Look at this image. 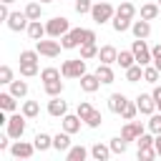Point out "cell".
<instances>
[{"mask_svg":"<svg viewBox=\"0 0 161 161\" xmlns=\"http://www.w3.org/2000/svg\"><path fill=\"white\" fill-rule=\"evenodd\" d=\"M116 15H121V18H128V20H133V15H136V8H133V3L131 0H123L118 8H116Z\"/></svg>","mask_w":161,"mask_h":161,"instance_id":"28","label":"cell"},{"mask_svg":"<svg viewBox=\"0 0 161 161\" xmlns=\"http://www.w3.org/2000/svg\"><path fill=\"white\" fill-rule=\"evenodd\" d=\"M60 3H63V0H60Z\"/></svg>","mask_w":161,"mask_h":161,"instance_id":"58","label":"cell"},{"mask_svg":"<svg viewBox=\"0 0 161 161\" xmlns=\"http://www.w3.org/2000/svg\"><path fill=\"white\" fill-rule=\"evenodd\" d=\"M38 50H20V63H38Z\"/></svg>","mask_w":161,"mask_h":161,"instance_id":"46","label":"cell"},{"mask_svg":"<svg viewBox=\"0 0 161 161\" xmlns=\"http://www.w3.org/2000/svg\"><path fill=\"white\" fill-rule=\"evenodd\" d=\"M148 131L151 133H161V111L148 116Z\"/></svg>","mask_w":161,"mask_h":161,"instance_id":"40","label":"cell"},{"mask_svg":"<svg viewBox=\"0 0 161 161\" xmlns=\"http://www.w3.org/2000/svg\"><path fill=\"white\" fill-rule=\"evenodd\" d=\"M63 73L58 70V68H43L40 70V80H55V78H60Z\"/></svg>","mask_w":161,"mask_h":161,"instance_id":"44","label":"cell"},{"mask_svg":"<svg viewBox=\"0 0 161 161\" xmlns=\"http://www.w3.org/2000/svg\"><path fill=\"white\" fill-rule=\"evenodd\" d=\"M131 23H133V20L121 18V15H113V20H111V25H113L116 33H126V30H131Z\"/></svg>","mask_w":161,"mask_h":161,"instance_id":"32","label":"cell"},{"mask_svg":"<svg viewBox=\"0 0 161 161\" xmlns=\"http://www.w3.org/2000/svg\"><path fill=\"white\" fill-rule=\"evenodd\" d=\"M80 123H83V118H80L78 113H65V116L60 118V126H63V131H68V133H78V131H80Z\"/></svg>","mask_w":161,"mask_h":161,"instance_id":"13","label":"cell"},{"mask_svg":"<svg viewBox=\"0 0 161 161\" xmlns=\"http://www.w3.org/2000/svg\"><path fill=\"white\" fill-rule=\"evenodd\" d=\"M131 33H133V38H141V40H146L148 35H151V20H133L131 23Z\"/></svg>","mask_w":161,"mask_h":161,"instance_id":"14","label":"cell"},{"mask_svg":"<svg viewBox=\"0 0 161 161\" xmlns=\"http://www.w3.org/2000/svg\"><path fill=\"white\" fill-rule=\"evenodd\" d=\"M111 146H106V143H93L91 146V156L96 158V161H108L111 158Z\"/></svg>","mask_w":161,"mask_h":161,"instance_id":"20","label":"cell"},{"mask_svg":"<svg viewBox=\"0 0 161 161\" xmlns=\"http://www.w3.org/2000/svg\"><path fill=\"white\" fill-rule=\"evenodd\" d=\"M158 5H161V0H158Z\"/></svg>","mask_w":161,"mask_h":161,"instance_id":"57","label":"cell"},{"mask_svg":"<svg viewBox=\"0 0 161 161\" xmlns=\"http://www.w3.org/2000/svg\"><path fill=\"white\" fill-rule=\"evenodd\" d=\"M98 45L96 43H83L80 45V58H86V60H91V58H98Z\"/></svg>","mask_w":161,"mask_h":161,"instance_id":"33","label":"cell"},{"mask_svg":"<svg viewBox=\"0 0 161 161\" xmlns=\"http://www.w3.org/2000/svg\"><path fill=\"white\" fill-rule=\"evenodd\" d=\"M116 63L126 70V68H131L133 63H136V55H133V50H121L118 53V58H116Z\"/></svg>","mask_w":161,"mask_h":161,"instance_id":"29","label":"cell"},{"mask_svg":"<svg viewBox=\"0 0 161 161\" xmlns=\"http://www.w3.org/2000/svg\"><path fill=\"white\" fill-rule=\"evenodd\" d=\"M45 30H48V35L50 38H60V35H65L68 30H70V25H68V20L65 18H50L48 23H45Z\"/></svg>","mask_w":161,"mask_h":161,"instance_id":"5","label":"cell"},{"mask_svg":"<svg viewBox=\"0 0 161 161\" xmlns=\"http://www.w3.org/2000/svg\"><path fill=\"white\" fill-rule=\"evenodd\" d=\"M136 113H138V106L128 101V103H126V108L121 111V118H123V121H133V118H136Z\"/></svg>","mask_w":161,"mask_h":161,"instance_id":"39","label":"cell"},{"mask_svg":"<svg viewBox=\"0 0 161 161\" xmlns=\"http://www.w3.org/2000/svg\"><path fill=\"white\" fill-rule=\"evenodd\" d=\"M48 113H50L53 118H63V116L68 113V103H65L60 96H50V101H48Z\"/></svg>","mask_w":161,"mask_h":161,"instance_id":"11","label":"cell"},{"mask_svg":"<svg viewBox=\"0 0 161 161\" xmlns=\"http://www.w3.org/2000/svg\"><path fill=\"white\" fill-rule=\"evenodd\" d=\"M143 78V65L141 63H133L131 68H126V80L128 83H138Z\"/></svg>","mask_w":161,"mask_h":161,"instance_id":"26","label":"cell"},{"mask_svg":"<svg viewBox=\"0 0 161 161\" xmlns=\"http://www.w3.org/2000/svg\"><path fill=\"white\" fill-rule=\"evenodd\" d=\"M101 121H103L101 111H96V108H93V113L86 118V126H88V128H98V126H101Z\"/></svg>","mask_w":161,"mask_h":161,"instance_id":"45","label":"cell"},{"mask_svg":"<svg viewBox=\"0 0 161 161\" xmlns=\"http://www.w3.org/2000/svg\"><path fill=\"white\" fill-rule=\"evenodd\" d=\"M98 38H96V30H91V28H83L80 30V45L83 43H96Z\"/></svg>","mask_w":161,"mask_h":161,"instance_id":"47","label":"cell"},{"mask_svg":"<svg viewBox=\"0 0 161 161\" xmlns=\"http://www.w3.org/2000/svg\"><path fill=\"white\" fill-rule=\"evenodd\" d=\"M60 73H63V78H80V75H86V73H88V70H86V58L65 60V63L60 65Z\"/></svg>","mask_w":161,"mask_h":161,"instance_id":"2","label":"cell"},{"mask_svg":"<svg viewBox=\"0 0 161 161\" xmlns=\"http://www.w3.org/2000/svg\"><path fill=\"white\" fill-rule=\"evenodd\" d=\"M10 93H13L15 98H25V96H28V83H25V80H13V83H10Z\"/></svg>","mask_w":161,"mask_h":161,"instance_id":"35","label":"cell"},{"mask_svg":"<svg viewBox=\"0 0 161 161\" xmlns=\"http://www.w3.org/2000/svg\"><path fill=\"white\" fill-rule=\"evenodd\" d=\"M136 143H138V148H151V146L156 143V133L151 136V133H146V131H143V133L136 138Z\"/></svg>","mask_w":161,"mask_h":161,"instance_id":"37","label":"cell"},{"mask_svg":"<svg viewBox=\"0 0 161 161\" xmlns=\"http://www.w3.org/2000/svg\"><path fill=\"white\" fill-rule=\"evenodd\" d=\"M126 103H128V98H126L123 93H111V96H108V111H111V113H118V116H121V111L126 108Z\"/></svg>","mask_w":161,"mask_h":161,"instance_id":"17","label":"cell"},{"mask_svg":"<svg viewBox=\"0 0 161 161\" xmlns=\"http://www.w3.org/2000/svg\"><path fill=\"white\" fill-rule=\"evenodd\" d=\"M0 3H8V5H13V3H15V0H0Z\"/></svg>","mask_w":161,"mask_h":161,"instance_id":"55","label":"cell"},{"mask_svg":"<svg viewBox=\"0 0 161 161\" xmlns=\"http://www.w3.org/2000/svg\"><path fill=\"white\" fill-rule=\"evenodd\" d=\"M131 50H133V55H136V63H141V65H148V63L153 60L151 48H148V45H146V40H141V38H136V40H133Z\"/></svg>","mask_w":161,"mask_h":161,"instance_id":"4","label":"cell"},{"mask_svg":"<svg viewBox=\"0 0 161 161\" xmlns=\"http://www.w3.org/2000/svg\"><path fill=\"white\" fill-rule=\"evenodd\" d=\"M28 35H30V40H43V35H48V30H45V25H43L40 20H30Z\"/></svg>","mask_w":161,"mask_h":161,"instance_id":"21","label":"cell"},{"mask_svg":"<svg viewBox=\"0 0 161 161\" xmlns=\"http://www.w3.org/2000/svg\"><path fill=\"white\" fill-rule=\"evenodd\" d=\"M60 43L58 40H35V50L40 53V55H45V58H58L60 55Z\"/></svg>","mask_w":161,"mask_h":161,"instance_id":"6","label":"cell"},{"mask_svg":"<svg viewBox=\"0 0 161 161\" xmlns=\"http://www.w3.org/2000/svg\"><path fill=\"white\" fill-rule=\"evenodd\" d=\"M40 3H43V5H45V3H53V0H40Z\"/></svg>","mask_w":161,"mask_h":161,"instance_id":"56","label":"cell"},{"mask_svg":"<svg viewBox=\"0 0 161 161\" xmlns=\"http://www.w3.org/2000/svg\"><path fill=\"white\" fill-rule=\"evenodd\" d=\"M33 143H35V148L43 153V151H48V148H53V136H48V133H35V138H33Z\"/></svg>","mask_w":161,"mask_h":161,"instance_id":"25","label":"cell"},{"mask_svg":"<svg viewBox=\"0 0 161 161\" xmlns=\"http://www.w3.org/2000/svg\"><path fill=\"white\" fill-rule=\"evenodd\" d=\"M158 15H161V5H156V3L141 5V18H143V20H156Z\"/></svg>","mask_w":161,"mask_h":161,"instance_id":"22","label":"cell"},{"mask_svg":"<svg viewBox=\"0 0 161 161\" xmlns=\"http://www.w3.org/2000/svg\"><path fill=\"white\" fill-rule=\"evenodd\" d=\"M80 30H83V28H73V30H68L65 35H60V45H63V50L80 48Z\"/></svg>","mask_w":161,"mask_h":161,"instance_id":"10","label":"cell"},{"mask_svg":"<svg viewBox=\"0 0 161 161\" xmlns=\"http://www.w3.org/2000/svg\"><path fill=\"white\" fill-rule=\"evenodd\" d=\"M20 111L25 113V118H35V116L40 113V106H38V101H25Z\"/></svg>","mask_w":161,"mask_h":161,"instance_id":"36","label":"cell"},{"mask_svg":"<svg viewBox=\"0 0 161 161\" xmlns=\"http://www.w3.org/2000/svg\"><path fill=\"white\" fill-rule=\"evenodd\" d=\"M25 113L20 111V113H13L10 118H8V123H5V128H8V136L10 138H23V133H25Z\"/></svg>","mask_w":161,"mask_h":161,"instance_id":"3","label":"cell"},{"mask_svg":"<svg viewBox=\"0 0 161 161\" xmlns=\"http://www.w3.org/2000/svg\"><path fill=\"white\" fill-rule=\"evenodd\" d=\"M5 23H8V28H10V30L20 33V30H28V25H30V18L25 15V10H23V13H10V18H8Z\"/></svg>","mask_w":161,"mask_h":161,"instance_id":"9","label":"cell"},{"mask_svg":"<svg viewBox=\"0 0 161 161\" xmlns=\"http://www.w3.org/2000/svg\"><path fill=\"white\" fill-rule=\"evenodd\" d=\"M10 18V10H8V3H0V20H8Z\"/></svg>","mask_w":161,"mask_h":161,"instance_id":"50","label":"cell"},{"mask_svg":"<svg viewBox=\"0 0 161 161\" xmlns=\"http://www.w3.org/2000/svg\"><path fill=\"white\" fill-rule=\"evenodd\" d=\"M78 80H80V88H83L86 93H96V91L101 88V80H98L96 73H86V75H80Z\"/></svg>","mask_w":161,"mask_h":161,"instance_id":"16","label":"cell"},{"mask_svg":"<svg viewBox=\"0 0 161 161\" xmlns=\"http://www.w3.org/2000/svg\"><path fill=\"white\" fill-rule=\"evenodd\" d=\"M151 55H153V60H156V58H161V43L151 48Z\"/></svg>","mask_w":161,"mask_h":161,"instance_id":"52","label":"cell"},{"mask_svg":"<svg viewBox=\"0 0 161 161\" xmlns=\"http://www.w3.org/2000/svg\"><path fill=\"white\" fill-rule=\"evenodd\" d=\"M70 136H73V133H68V131L55 133V136H53V148H55V151H68V148H70Z\"/></svg>","mask_w":161,"mask_h":161,"instance_id":"19","label":"cell"},{"mask_svg":"<svg viewBox=\"0 0 161 161\" xmlns=\"http://www.w3.org/2000/svg\"><path fill=\"white\" fill-rule=\"evenodd\" d=\"M20 75H23V78L38 75V63H20Z\"/></svg>","mask_w":161,"mask_h":161,"instance_id":"38","label":"cell"},{"mask_svg":"<svg viewBox=\"0 0 161 161\" xmlns=\"http://www.w3.org/2000/svg\"><path fill=\"white\" fill-rule=\"evenodd\" d=\"M25 15L30 20H40L43 18V3H28L25 5Z\"/></svg>","mask_w":161,"mask_h":161,"instance_id":"31","label":"cell"},{"mask_svg":"<svg viewBox=\"0 0 161 161\" xmlns=\"http://www.w3.org/2000/svg\"><path fill=\"white\" fill-rule=\"evenodd\" d=\"M73 8H75V13H78V15H86V13H91V10H93V3H91V0H75V3H73Z\"/></svg>","mask_w":161,"mask_h":161,"instance_id":"42","label":"cell"},{"mask_svg":"<svg viewBox=\"0 0 161 161\" xmlns=\"http://www.w3.org/2000/svg\"><path fill=\"white\" fill-rule=\"evenodd\" d=\"M0 108L3 111H8V113H15V108H18V101H15V96L8 91V93H0Z\"/></svg>","mask_w":161,"mask_h":161,"instance_id":"24","label":"cell"},{"mask_svg":"<svg viewBox=\"0 0 161 161\" xmlns=\"http://www.w3.org/2000/svg\"><path fill=\"white\" fill-rule=\"evenodd\" d=\"M10 146V136H0V151H5Z\"/></svg>","mask_w":161,"mask_h":161,"instance_id":"51","label":"cell"},{"mask_svg":"<svg viewBox=\"0 0 161 161\" xmlns=\"http://www.w3.org/2000/svg\"><path fill=\"white\" fill-rule=\"evenodd\" d=\"M158 78H161V70L156 65H143V80L146 83H158Z\"/></svg>","mask_w":161,"mask_h":161,"instance_id":"34","label":"cell"},{"mask_svg":"<svg viewBox=\"0 0 161 161\" xmlns=\"http://www.w3.org/2000/svg\"><path fill=\"white\" fill-rule=\"evenodd\" d=\"M88 153H91V151H88L86 146H70V148L65 151V161H83Z\"/></svg>","mask_w":161,"mask_h":161,"instance_id":"23","label":"cell"},{"mask_svg":"<svg viewBox=\"0 0 161 161\" xmlns=\"http://www.w3.org/2000/svg\"><path fill=\"white\" fill-rule=\"evenodd\" d=\"M35 151H38L35 143H28V141H15V143L10 146V156H13V158H30Z\"/></svg>","mask_w":161,"mask_h":161,"instance_id":"7","label":"cell"},{"mask_svg":"<svg viewBox=\"0 0 161 161\" xmlns=\"http://www.w3.org/2000/svg\"><path fill=\"white\" fill-rule=\"evenodd\" d=\"M108 146H111V151H113V153H118V156H123V153L128 151V141H126L123 136L111 138V143H108Z\"/></svg>","mask_w":161,"mask_h":161,"instance_id":"30","label":"cell"},{"mask_svg":"<svg viewBox=\"0 0 161 161\" xmlns=\"http://www.w3.org/2000/svg\"><path fill=\"white\" fill-rule=\"evenodd\" d=\"M158 153H156V146H151V148H138V158L141 161H151V158H156Z\"/></svg>","mask_w":161,"mask_h":161,"instance_id":"48","label":"cell"},{"mask_svg":"<svg viewBox=\"0 0 161 161\" xmlns=\"http://www.w3.org/2000/svg\"><path fill=\"white\" fill-rule=\"evenodd\" d=\"M116 58H118V50L113 48V45H101V50H98V63H116Z\"/></svg>","mask_w":161,"mask_h":161,"instance_id":"18","label":"cell"},{"mask_svg":"<svg viewBox=\"0 0 161 161\" xmlns=\"http://www.w3.org/2000/svg\"><path fill=\"white\" fill-rule=\"evenodd\" d=\"M75 113H78V116L83 118V123H86V118L93 113V106H91L88 101H80V103H78V108H75Z\"/></svg>","mask_w":161,"mask_h":161,"instance_id":"41","label":"cell"},{"mask_svg":"<svg viewBox=\"0 0 161 161\" xmlns=\"http://www.w3.org/2000/svg\"><path fill=\"white\" fill-rule=\"evenodd\" d=\"M151 93H153V101H156V111H161V86L153 83V91Z\"/></svg>","mask_w":161,"mask_h":161,"instance_id":"49","label":"cell"},{"mask_svg":"<svg viewBox=\"0 0 161 161\" xmlns=\"http://www.w3.org/2000/svg\"><path fill=\"white\" fill-rule=\"evenodd\" d=\"M143 133V126H141V121H126V126L121 128V136L131 143V141H136L138 136Z\"/></svg>","mask_w":161,"mask_h":161,"instance_id":"12","label":"cell"},{"mask_svg":"<svg viewBox=\"0 0 161 161\" xmlns=\"http://www.w3.org/2000/svg\"><path fill=\"white\" fill-rule=\"evenodd\" d=\"M153 65H156V68L161 70V58H156V60H153Z\"/></svg>","mask_w":161,"mask_h":161,"instance_id":"54","label":"cell"},{"mask_svg":"<svg viewBox=\"0 0 161 161\" xmlns=\"http://www.w3.org/2000/svg\"><path fill=\"white\" fill-rule=\"evenodd\" d=\"M15 78H13V68L10 65H0V83H5V86H10Z\"/></svg>","mask_w":161,"mask_h":161,"instance_id":"43","label":"cell"},{"mask_svg":"<svg viewBox=\"0 0 161 161\" xmlns=\"http://www.w3.org/2000/svg\"><path fill=\"white\" fill-rule=\"evenodd\" d=\"M43 91H45L48 96H60V93H63V80H60V78H55V80H43Z\"/></svg>","mask_w":161,"mask_h":161,"instance_id":"27","label":"cell"},{"mask_svg":"<svg viewBox=\"0 0 161 161\" xmlns=\"http://www.w3.org/2000/svg\"><path fill=\"white\" fill-rule=\"evenodd\" d=\"M96 75H98V80H101L103 86H108V83H113V80H116V73H113L111 63H98V68H96Z\"/></svg>","mask_w":161,"mask_h":161,"instance_id":"15","label":"cell"},{"mask_svg":"<svg viewBox=\"0 0 161 161\" xmlns=\"http://www.w3.org/2000/svg\"><path fill=\"white\" fill-rule=\"evenodd\" d=\"M113 15H116V8L111 5V0H96V5H93V10H91V18H93L98 25L113 20Z\"/></svg>","mask_w":161,"mask_h":161,"instance_id":"1","label":"cell"},{"mask_svg":"<svg viewBox=\"0 0 161 161\" xmlns=\"http://www.w3.org/2000/svg\"><path fill=\"white\" fill-rule=\"evenodd\" d=\"M136 106H138V113H143V116L156 113V101H153V93H138V96H136Z\"/></svg>","mask_w":161,"mask_h":161,"instance_id":"8","label":"cell"},{"mask_svg":"<svg viewBox=\"0 0 161 161\" xmlns=\"http://www.w3.org/2000/svg\"><path fill=\"white\" fill-rule=\"evenodd\" d=\"M153 146H156V153L161 156V133H156V143H153Z\"/></svg>","mask_w":161,"mask_h":161,"instance_id":"53","label":"cell"}]
</instances>
